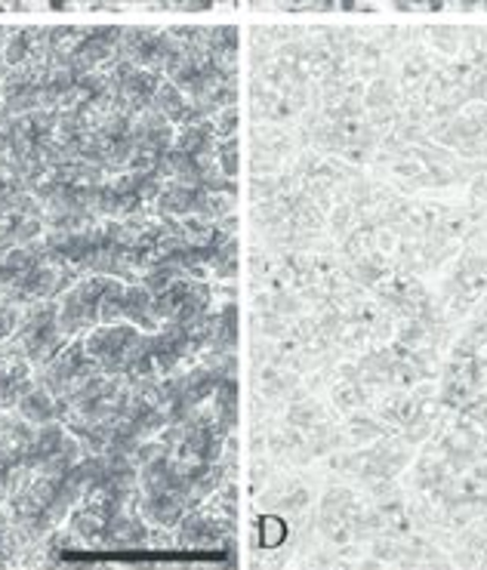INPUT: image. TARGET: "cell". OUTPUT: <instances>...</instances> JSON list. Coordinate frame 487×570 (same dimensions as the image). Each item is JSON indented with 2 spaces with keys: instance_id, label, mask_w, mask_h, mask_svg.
Instances as JSON below:
<instances>
[{
  "instance_id": "obj_1",
  "label": "cell",
  "mask_w": 487,
  "mask_h": 570,
  "mask_svg": "<svg viewBox=\"0 0 487 570\" xmlns=\"http://www.w3.org/2000/svg\"><path fill=\"white\" fill-rule=\"evenodd\" d=\"M417 321L435 385L487 469V26L422 250Z\"/></svg>"
}]
</instances>
